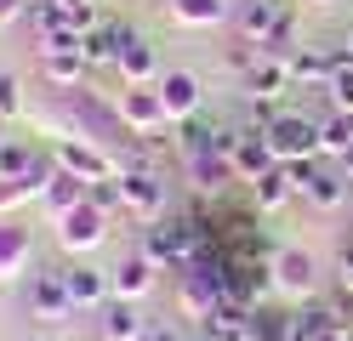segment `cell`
Listing matches in <instances>:
<instances>
[{"label":"cell","mask_w":353,"mask_h":341,"mask_svg":"<svg viewBox=\"0 0 353 341\" xmlns=\"http://www.w3.org/2000/svg\"><path fill=\"white\" fill-rule=\"evenodd\" d=\"M234 136H239V125H223L216 143L183 154V182L194 188V199H211V205H216V199L239 182V171H234Z\"/></svg>","instance_id":"obj_1"},{"label":"cell","mask_w":353,"mask_h":341,"mask_svg":"<svg viewBox=\"0 0 353 341\" xmlns=\"http://www.w3.org/2000/svg\"><path fill=\"white\" fill-rule=\"evenodd\" d=\"M268 267H274V296L285 307H302V302H314L325 290V267H319L314 250H302V245H279L268 256Z\"/></svg>","instance_id":"obj_2"},{"label":"cell","mask_w":353,"mask_h":341,"mask_svg":"<svg viewBox=\"0 0 353 341\" xmlns=\"http://www.w3.org/2000/svg\"><path fill=\"white\" fill-rule=\"evenodd\" d=\"M120 211H125V222H165L171 216V182H165V171L160 165H131V171H120Z\"/></svg>","instance_id":"obj_3"},{"label":"cell","mask_w":353,"mask_h":341,"mask_svg":"<svg viewBox=\"0 0 353 341\" xmlns=\"http://www.w3.org/2000/svg\"><path fill=\"white\" fill-rule=\"evenodd\" d=\"M108 211H97L92 199H80L74 211H63L52 227H57V250L63 256H74V262H85V256H97V250L108 245Z\"/></svg>","instance_id":"obj_4"},{"label":"cell","mask_w":353,"mask_h":341,"mask_svg":"<svg viewBox=\"0 0 353 341\" xmlns=\"http://www.w3.org/2000/svg\"><path fill=\"white\" fill-rule=\"evenodd\" d=\"M262 136H268V148L279 165H302V159H319V120H307L302 108H279L268 125H262Z\"/></svg>","instance_id":"obj_5"},{"label":"cell","mask_w":353,"mask_h":341,"mask_svg":"<svg viewBox=\"0 0 353 341\" xmlns=\"http://www.w3.org/2000/svg\"><path fill=\"white\" fill-rule=\"evenodd\" d=\"M291 182H296V199H302L314 216H336L342 205H347V188H353V182L342 176V165H319V159L291 165Z\"/></svg>","instance_id":"obj_6"},{"label":"cell","mask_w":353,"mask_h":341,"mask_svg":"<svg viewBox=\"0 0 353 341\" xmlns=\"http://www.w3.org/2000/svg\"><path fill=\"white\" fill-rule=\"evenodd\" d=\"M114 108L131 136H148V143H160V131H171L165 120V103H160V85H120L114 91Z\"/></svg>","instance_id":"obj_7"},{"label":"cell","mask_w":353,"mask_h":341,"mask_svg":"<svg viewBox=\"0 0 353 341\" xmlns=\"http://www.w3.org/2000/svg\"><path fill=\"white\" fill-rule=\"evenodd\" d=\"M23 296H29V318H40V324H69V318H74L69 285H63V273H57V267H34Z\"/></svg>","instance_id":"obj_8"},{"label":"cell","mask_w":353,"mask_h":341,"mask_svg":"<svg viewBox=\"0 0 353 341\" xmlns=\"http://www.w3.org/2000/svg\"><path fill=\"white\" fill-rule=\"evenodd\" d=\"M52 159H57L63 171H74L80 182H108V176H120L114 154L97 148V143H85V136H57V143H52Z\"/></svg>","instance_id":"obj_9"},{"label":"cell","mask_w":353,"mask_h":341,"mask_svg":"<svg viewBox=\"0 0 353 341\" xmlns=\"http://www.w3.org/2000/svg\"><path fill=\"white\" fill-rule=\"evenodd\" d=\"M154 85H160V103H165V120H171V125L205 114V80L194 74V68H165Z\"/></svg>","instance_id":"obj_10"},{"label":"cell","mask_w":353,"mask_h":341,"mask_svg":"<svg viewBox=\"0 0 353 341\" xmlns=\"http://www.w3.org/2000/svg\"><path fill=\"white\" fill-rule=\"evenodd\" d=\"M34 273V227L17 216H0V290Z\"/></svg>","instance_id":"obj_11"},{"label":"cell","mask_w":353,"mask_h":341,"mask_svg":"<svg viewBox=\"0 0 353 341\" xmlns=\"http://www.w3.org/2000/svg\"><path fill=\"white\" fill-rule=\"evenodd\" d=\"M57 273H63V285H69L74 313H97L108 296H114V279H108V267H97V262H63Z\"/></svg>","instance_id":"obj_12"},{"label":"cell","mask_w":353,"mask_h":341,"mask_svg":"<svg viewBox=\"0 0 353 341\" xmlns=\"http://www.w3.org/2000/svg\"><path fill=\"white\" fill-rule=\"evenodd\" d=\"M291 0H234V17H228V29L234 40H245V45H268V34L279 29V17Z\"/></svg>","instance_id":"obj_13"},{"label":"cell","mask_w":353,"mask_h":341,"mask_svg":"<svg viewBox=\"0 0 353 341\" xmlns=\"http://www.w3.org/2000/svg\"><path fill=\"white\" fill-rule=\"evenodd\" d=\"M245 91V103H285L296 91V74H291V57H274V52H262L256 68H251V80L239 85Z\"/></svg>","instance_id":"obj_14"},{"label":"cell","mask_w":353,"mask_h":341,"mask_svg":"<svg viewBox=\"0 0 353 341\" xmlns=\"http://www.w3.org/2000/svg\"><path fill=\"white\" fill-rule=\"evenodd\" d=\"M114 74H120V85H154V80L165 74V63H160V52H154V40H148V34H137V29H131V34L120 40Z\"/></svg>","instance_id":"obj_15"},{"label":"cell","mask_w":353,"mask_h":341,"mask_svg":"<svg viewBox=\"0 0 353 341\" xmlns=\"http://www.w3.org/2000/svg\"><path fill=\"white\" fill-rule=\"evenodd\" d=\"M342 57H347L342 45H296L291 52V74H296L302 91H325V80L342 68Z\"/></svg>","instance_id":"obj_16"},{"label":"cell","mask_w":353,"mask_h":341,"mask_svg":"<svg viewBox=\"0 0 353 341\" xmlns=\"http://www.w3.org/2000/svg\"><path fill=\"white\" fill-rule=\"evenodd\" d=\"M97 335L103 341H143L148 335V318L137 302H125V296H108L97 307Z\"/></svg>","instance_id":"obj_17"},{"label":"cell","mask_w":353,"mask_h":341,"mask_svg":"<svg viewBox=\"0 0 353 341\" xmlns=\"http://www.w3.org/2000/svg\"><path fill=\"white\" fill-rule=\"evenodd\" d=\"M279 165L274 159V148H268V136H262V125H239V136H234V171H239V182H251L256 176H268Z\"/></svg>","instance_id":"obj_18"},{"label":"cell","mask_w":353,"mask_h":341,"mask_svg":"<svg viewBox=\"0 0 353 341\" xmlns=\"http://www.w3.org/2000/svg\"><path fill=\"white\" fill-rule=\"evenodd\" d=\"M108 279H114V296H125V302H143V296H154V285H160V267H154L143 250H125L120 267H108Z\"/></svg>","instance_id":"obj_19"},{"label":"cell","mask_w":353,"mask_h":341,"mask_svg":"<svg viewBox=\"0 0 353 341\" xmlns=\"http://www.w3.org/2000/svg\"><path fill=\"white\" fill-rule=\"evenodd\" d=\"M165 17L176 29H228L234 0H165Z\"/></svg>","instance_id":"obj_20"},{"label":"cell","mask_w":353,"mask_h":341,"mask_svg":"<svg viewBox=\"0 0 353 341\" xmlns=\"http://www.w3.org/2000/svg\"><path fill=\"white\" fill-rule=\"evenodd\" d=\"M34 74L46 80L52 91H74V85H85L92 63H85L80 52H34Z\"/></svg>","instance_id":"obj_21"},{"label":"cell","mask_w":353,"mask_h":341,"mask_svg":"<svg viewBox=\"0 0 353 341\" xmlns=\"http://www.w3.org/2000/svg\"><path fill=\"white\" fill-rule=\"evenodd\" d=\"M194 335H200V341H256L251 307H245V302H223L205 324H194Z\"/></svg>","instance_id":"obj_22"},{"label":"cell","mask_w":353,"mask_h":341,"mask_svg":"<svg viewBox=\"0 0 353 341\" xmlns=\"http://www.w3.org/2000/svg\"><path fill=\"white\" fill-rule=\"evenodd\" d=\"M291 199H296L291 165H274L268 176H256V182H251V211H256V216H279Z\"/></svg>","instance_id":"obj_23"},{"label":"cell","mask_w":353,"mask_h":341,"mask_svg":"<svg viewBox=\"0 0 353 341\" xmlns=\"http://www.w3.org/2000/svg\"><path fill=\"white\" fill-rule=\"evenodd\" d=\"M80 199H85V182H80L74 171H63V165H57V171L46 176V188H40V199H34V205H40V211H46V216L57 222L63 211H74Z\"/></svg>","instance_id":"obj_24"},{"label":"cell","mask_w":353,"mask_h":341,"mask_svg":"<svg viewBox=\"0 0 353 341\" xmlns=\"http://www.w3.org/2000/svg\"><path fill=\"white\" fill-rule=\"evenodd\" d=\"M251 330H256V341H296V307L256 302L251 307Z\"/></svg>","instance_id":"obj_25"},{"label":"cell","mask_w":353,"mask_h":341,"mask_svg":"<svg viewBox=\"0 0 353 341\" xmlns=\"http://www.w3.org/2000/svg\"><path fill=\"white\" fill-rule=\"evenodd\" d=\"M353 148V114H336V108H325V120H319V159H336Z\"/></svg>","instance_id":"obj_26"},{"label":"cell","mask_w":353,"mask_h":341,"mask_svg":"<svg viewBox=\"0 0 353 341\" xmlns=\"http://www.w3.org/2000/svg\"><path fill=\"white\" fill-rule=\"evenodd\" d=\"M34 159H40V154H34V143H29V136H17V131H6V136H0V182L23 176Z\"/></svg>","instance_id":"obj_27"},{"label":"cell","mask_w":353,"mask_h":341,"mask_svg":"<svg viewBox=\"0 0 353 341\" xmlns=\"http://www.w3.org/2000/svg\"><path fill=\"white\" fill-rule=\"evenodd\" d=\"M29 114V97H23V74H12V68H0V125L23 120Z\"/></svg>","instance_id":"obj_28"},{"label":"cell","mask_w":353,"mask_h":341,"mask_svg":"<svg viewBox=\"0 0 353 341\" xmlns=\"http://www.w3.org/2000/svg\"><path fill=\"white\" fill-rule=\"evenodd\" d=\"M325 108H336V114H353V57H342V68L325 80Z\"/></svg>","instance_id":"obj_29"},{"label":"cell","mask_w":353,"mask_h":341,"mask_svg":"<svg viewBox=\"0 0 353 341\" xmlns=\"http://www.w3.org/2000/svg\"><path fill=\"white\" fill-rule=\"evenodd\" d=\"M330 279H336V290H347V296H353V239L336 250V262H330Z\"/></svg>","instance_id":"obj_30"},{"label":"cell","mask_w":353,"mask_h":341,"mask_svg":"<svg viewBox=\"0 0 353 341\" xmlns=\"http://www.w3.org/2000/svg\"><path fill=\"white\" fill-rule=\"evenodd\" d=\"M143 341H200V335H188L183 324H148V335Z\"/></svg>","instance_id":"obj_31"},{"label":"cell","mask_w":353,"mask_h":341,"mask_svg":"<svg viewBox=\"0 0 353 341\" xmlns=\"http://www.w3.org/2000/svg\"><path fill=\"white\" fill-rule=\"evenodd\" d=\"M23 17H29V0H0V29H12Z\"/></svg>","instance_id":"obj_32"},{"label":"cell","mask_w":353,"mask_h":341,"mask_svg":"<svg viewBox=\"0 0 353 341\" xmlns=\"http://www.w3.org/2000/svg\"><path fill=\"white\" fill-rule=\"evenodd\" d=\"M336 165H342V176H347V182H353V148H347V154H342V159H336Z\"/></svg>","instance_id":"obj_33"},{"label":"cell","mask_w":353,"mask_h":341,"mask_svg":"<svg viewBox=\"0 0 353 341\" xmlns=\"http://www.w3.org/2000/svg\"><path fill=\"white\" fill-rule=\"evenodd\" d=\"M342 52H347V57H353V29H347V40H342Z\"/></svg>","instance_id":"obj_34"},{"label":"cell","mask_w":353,"mask_h":341,"mask_svg":"<svg viewBox=\"0 0 353 341\" xmlns=\"http://www.w3.org/2000/svg\"><path fill=\"white\" fill-rule=\"evenodd\" d=\"M307 6H336V0H307Z\"/></svg>","instance_id":"obj_35"},{"label":"cell","mask_w":353,"mask_h":341,"mask_svg":"<svg viewBox=\"0 0 353 341\" xmlns=\"http://www.w3.org/2000/svg\"><path fill=\"white\" fill-rule=\"evenodd\" d=\"M342 341H353V330H342Z\"/></svg>","instance_id":"obj_36"}]
</instances>
